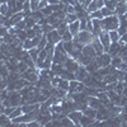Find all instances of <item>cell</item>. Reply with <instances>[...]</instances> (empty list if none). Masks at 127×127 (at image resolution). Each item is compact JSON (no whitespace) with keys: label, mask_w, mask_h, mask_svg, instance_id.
Listing matches in <instances>:
<instances>
[{"label":"cell","mask_w":127,"mask_h":127,"mask_svg":"<svg viewBox=\"0 0 127 127\" xmlns=\"http://www.w3.org/2000/svg\"><path fill=\"white\" fill-rule=\"evenodd\" d=\"M41 10H42V13L45 14V17H50L52 13H54V9H52V6H51V5H47L46 8L41 9Z\"/></svg>","instance_id":"836d02e7"},{"label":"cell","mask_w":127,"mask_h":127,"mask_svg":"<svg viewBox=\"0 0 127 127\" xmlns=\"http://www.w3.org/2000/svg\"><path fill=\"white\" fill-rule=\"evenodd\" d=\"M48 1V4L50 5H55V4H59V3H61L60 0H47Z\"/></svg>","instance_id":"ab89813d"},{"label":"cell","mask_w":127,"mask_h":127,"mask_svg":"<svg viewBox=\"0 0 127 127\" xmlns=\"http://www.w3.org/2000/svg\"><path fill=\"white\" fill-rule=\"evenodd\" d=\"M34 46H33V43H32V39L31 38H27L24 42H23V48L26 50V51H29L31 48H33Z\"/></svg>","instance_id":"4dcf8cb0"},{"label":"cell","mask_w":127,"mask_h":127,"mask_svg":"<svg viewBox=\"0 0 127 127\" xmlns=\"http://www.w3.org/2000/svg\"><path fill=\"white\" fill-rule=\"evenodd\" d=\"M31 17H33V18L37 20V23H38L42 18H45V14L42 13V10H34V12H32Z\"/></svg>","instance_id":"d4e9b609"},{"label":"cell","mask_w":127,"mask_h":127,"mask_svg":"<svg viewBox=\"0 0 127 127\" xmlns=\"http://www.w3.org/2000/svg\"><path fill=\"white\" fill-rule=\"evenodd\" d=\"M98 38H99L100 42H102V45H103V47H104V51L108 52V51H109V47H111V45H112V41H111V37H109V32L103 29V31L100 32V34L98 36Z\"/></svg>","instance_id":"3957f363"},{"label":"cell","mask_w":127,"mask_h":127,"mask_svg":"<svg viewBox=\"0 0 127 127\" xmlns=\"http://www.w3.org/2000/svg\"><path fill=\"white\" fill-rule=\"evenodd\" d=\"M17 37L20 39V41H26L27 38H28V34H27V31L26 29H22V31H18L17 32Z\"/></svg>","instance_id":"f1b7e54d"},{"label":"cell","mask_w":127,"mask_h":127,"mask_svg":"<svg viewBox=\"0 0 127 127\" xmlns=\"http://www.w3.org/2000/svg\"><path fill=\"white\" fill-rule=\"evenodd\" d=\"M104 4L107 8L112 9V10H116V8H117L118 5V0H104Z\"/></svg>","instance_id":"603a6c76"},{"label":"cell","mask_w":127,"mask_h":127,"mask_svg":"<svg viewBox=\"0 0 127 127\" xmlns=\"http://www.w3.org/2000/svg\"><path fill=\"white\" fill-rule=\"evenodd\" d=\"M23 114V109H22V105H18V107H15V109L9 114V117L10 120H14L17 117H19V116H22Z\"/></svg>","instance_id":"d6986e66"},{"label":"cell","mask_w":127,"mask_h":127,"mask_svg":"<svg viewBox=\"0 0 127 127\" xmlns=\"http://www.w3.org/2000/svg\"><path fill=\"white\" fill-rule=\"evenodd\" d=\"M90 18L93 19V18H97V19H103L104 17H103V14H102V10L100 9H98V10H95V12H93L92 14H90Z\"/></svg>","instance_id":"e575fe53"},{"label":"cell","mask_w":127,"mask_h":127,"mask_svg":"<svg viewBox=\"0 0 127 127\" xmlns=\"http://www.w3.org/2000/svg\"><path fill=\"white\" fill-rule=\"evenodd\" d=\"M1 3H8V0H1Z\"/></svg>","instance_id":"60d3db41"},{"label":"cell","mask_w":127,"mask_h":127,"mask_svg":"<svg viewBox=\"0 0 127 127\" xmlns=\"http://www.w3.org/2000/svg\"><path fill=\"white\" fill-rule=\"evenodd\" d=\"M26 18V14L24 12H18V13H14L12 17H10V23H12V26H15L18 22H20V20H23Z\"/></svg>","instance_id":"4fadbf2b"},{"label":"cell","mask_w":127,"mask_h":127,"mask_svg":"<svg viewBox=\"0 0 127 127\" xmlns=\"http://www.w3.org/2000/svg\"><path fill=\"white\" fill-rule=\"evenodd\" d=\"M13 27H15V29L17 31H22V29H26V27H27V23H26V19H23V20H20V22H18L15 26H13Z\"/></svg>","instance_id":"d6a6232c"},{"label":"cell","mask_w":127,"mask_h":127,"mask_svg":"<svg viewBox=\"0 0 127 127\" xmlns=\"http://www.w3.org/2000/svg\"><path fill=\"white\" fill-rule=\"evenodd\" d=\"M64 48L66 50V52L69 55H71L74 50H75V47H74V39L72 41H64Z\"/></svg>","instance_id":"ac0fdd59"},{"label":"cell","mask_w":127,"mask_h":127,"mask_svg":"<svg viewBox=\"0 0 127 127\" xmlns=\"http://www.w3.org/2000/svg\"><path fill=\"white\" fill-rule=\"evenodd\" d=\"M78 19H79V17H78V14H76V13H74V14H66V18H65V20H66L67 23L76 22Z\"/></svg>","instance_id":"f546056e"},{"label":"cell","mask_w":127,"mask_h":127,"mask_svg":"<svg viewBox=\"0 0 127 127\" xmlns=\"http://www.w3.org/2000/svg\"><path fill=\"white\" fill-rule=\"evenodd\" d=\"M74 39V36L70 31H66L65 33L62 34V41H72Z\"/></svg>","instance_id":"8d00e7d4"},{"label":"cell","mask_w":127,"mask_h":127,"mask_svg":"<svg viewBox=\"0 0 127 127\" xmlns=\"http://www.w3.org/2000/svg\"><path fill=\"white\" fill-rule=\"evenodd\" d=\"M87 10H88V13L89 14H92L93 12H95V10H98V5H97V0H93V1L89 4V6L87 8Z\"/></svg>","instance_id":"83f0119b"},{"label":"cell","mask_w":127,"mask_h":127,"mask_svg":"<svg viewBox=\"0 0 127 127\" xmlns=\"http://www.w3.org/2000/svg\"><path fill=\"white\" fill-rule=\"evenodd\" d=\"M28 64L26 62V61H19V64H18V71L20 72V74H23V72H26L27 70H28Z\"/></svg>","instance_id":"cb8c5ba5"},{"label":"cell","mask_w":127,"mask_h":127,"mask_svg":"<svg viewBox=\"0 0 127 127\" xmlns=\"http://www.w3.org/2000/svg\"><path fill=\"white\" fill-rule=\"evenodd\" d=\"M94 38H95V36L92 33V32H89V31H80L79 34L74 37V41H78V42H80L81 45L85 46V45L92 43Z\"/></svg>","instance_id":"7a4b0ae2"},{"label":"cell","mask_w":127,"mask_h":127,"mask_svg":"<svg viewBox=\"0 0 127 127\" xmlns=\"http://www.w3.org/2000/svg\"><path fill=\"white\" fill-rule=\"evenodd\" d=\"M122 62H123V59H122L120 55H117V56H113V57H112V62H111V65L118 69V67H120V65H121Z\"/></svg>","instance_id":"7402d4cb"},{"label":"cell","mask_w":127,"mask_h":127,"mask_svg":"<svg viewBox=\"0 0 127 127\" xmlns=\"http://www.w3.org/2000/svg\"><path fill=\"white\" fill-rule=\"evenodd\" d=\"M88 75H89V71L87 70V66H84V65H80L79 69L75 71V79L79 81H83Z\"/></svg>","instance_id":"52a82bcc"},{"label":"cell","mask_w":127,"mask_h":127,"mask_svg":"<svg viewBox=\"0 0 127 127\" xmlns=\"http://www.w3.org/2000/svg\"><path fill=\"white\" fill-rule=\"evenodd\" d=\"M116 14H117L118 17L120 15H125L126 13H127V4L126 3H118V5H117V8H116Z\"/></svg>","instance_id":"2e32d148"},{"label":"cell","mask_w":127,"mask_h":127,"mask_svg":"<svg viewBox=\"0 0 127 127\" xmlns=\"http://www.w3.org/2000/svg\"><path fill=\"white\" fill-rule=\"evenodd\" d=\"M97 111L98 109H95V108H92V107H88L84 109L83 112H84V114H87V116H89V117H92V118H95L97 117Z\"/></svg>","instance_id":"44dd1931"},{"label":"cell","mask_w":127,"mask_h":127,"mask_svg":"<svg viewBox=\"0 0 127 127\" xmlns=\"http://www.w3.org/2000/svg\"><path fill=\"white\" fill-rule=\"evenodd\" d=\"M61 122H62V126H72L74 125V122L71 121V118L69 117V116H67V117H64L61 120Z\"/></svg>","instance_id":"74e56055"},{"label":"cell","mask_w":127,"mask_h":127,"mask_svg":"<svg viewBox=\"0 0 127 127\" xmlns=\"http://www.w3.org/2000/svg\"><path fill=\"white\" fill-rule=\"evenodd\" d=\"M102 24H103V29L104 31H114L118 29L121 23H120V18L117 14H113L111 17H105L102 19Z\"/></svg>","instance_id":"6da1fadb"},{"label":"cell","mask_w":127,"mask_h":127,"mask_svg":"<svg viewBox=\"0 0 127 127\" xmlns=\"http://www.w3.org/2000/svg\"><path fill=\"white\" fill-rule=\"evenodd\" d=\"M95 120L97 118H92L87 114H83V117L80 120V126H92V125H94Z\"/></svg>","instance_id":"9a60e30c"},{"label":"cell","mask_w":127,"mask_h":127,"mask_svg":"<svg viewBox=\"0 0 127 127\" xmlns=\"http://www.w3.org/2000/svg\"><path fill=\"white\" fill-rule=\"evenodd\" d=\"M46 36H47L48 42H52V43H55V45H57L59 42L62 41V36L57 32V29H52L50 33H47Z\"/></svg>","instance_id":"8992f818"},{"label":"cell","mask_w":127,"mask_h":127,"mask_svg":"<svg viewBox=\"0 0 127 127\" xmlns=\"http://www.w3.org/2000/svg\"><path fill=\"white\" fill-rule=\"evenodd\" d=\"M109 37H111V41L112 42H118L121 39V34L118 29H114V31H109Z\"/></svg>","instance_id":"ffe728a7"},{"label":"cell","mask_w":127,"mask_h":127,"mask_svg":"<svg viewBox=\"0 0 127 127\" xmlns=\"http://www.w3.org/2000/svg\"><path fill=\"white\" fill-rule=\"evenodd\" d=\"M22 78L26 79L28 83L31 84H37V81L39 80V74L38 72H33V71H26L22 74Z\"/></svg>","instance_id":"5b68a950"},{"label":"cell","mask_w":127,"mask_h":127,"mask_svg":"<svg viewBox=\"0 0 127 127\" xmlns=\"http://www.w3.org/2000/svg\"><path fill=\"white\" fill-rule=\"evenodd\" d=\"M95 60H97L98 65L100 67H105V66H109L111 62H112V55L109 54V52H104V54L99 55L95 57Z\"/></svg>","instance_id":"277c9868"},{"label":"cell","mask_w":127,"mask_h":127,"mask_svg":"<svg viewBox=\"0 0 127 127\" xmlns=\"http://www.w3.org/2000/svg\"><path fill=\"white\" fill-rule=\"evenodd\" d=\"M83 54H84V55H87V56H89V57H92V59H95V57L98 56L97 51H95V48L93 47L92 43L85 45V46L83 47Z\"/></svg>","instance_id":"30bf717a"},{"label":"cell","mask_w":127,"mask_h":127,"mask_svg":"<svg viewBox=\"0 0 127 127\" xmlns=\"http://www.w3.org/2000/svg\"><path fill=\"white\" fill-rule=\"evenodd\" d=\"M121 48H122V46L120 45V42H112V45H111L108 52H109V54L112 55V57H113V56H117V55L120 54Z\"/></svg>","instance_id":"5bb4252c"},{"label":"cell","mask_w":127,"mask_h":127,"mask_svg":"<svg viewBox=\"0 0 127 127\" xmlns=\"http://www.w3.org/2000/svg\"><path fill=\"white\" fill-rule=\"evenodd\" d=\"M100 10H102V14H103L104 18H105V17H111V15L116 14L114 10H112V9H109V8H107V6H103Z\"/></svg>","instance_id":"484cf974"},{"label":"cell","mask_w":127,"mask_h":127,"mask_svg":"<svg viewBox=\"0 0 127 127\" xmlns=\"http://www.w3.org/2000/svg\"><path fill=\"white\" fill-rule=\"evenodd\" d=\"M92 45H93V47L95 48V51H97V54H98V56L99 55H102V54H104V47H103V45H102V42H100V39L98 38V37H95L94 39H93V42H92Z\"/></svg>","instance_id":"8fae6325"},{"label":"cell","mask_w":127,"mask_h":127,"mask_svg":"<svg viewBox=\"0 0 127 127\" xmlns=\"http://www.w3.org/2000/svg\"><path fill=\"white\" fill-rule=\"evenodd\" d=\"M56 29H57L59 33L62 36L66 31H69V23L66 22V20H62V22H60V24L57 26V28H56Z\"/></svg>","instance_id":"e0dca14e"},{"label":"cell","mask_w":127,"mask_h":127,"mask_svg":"<svg viewBox=\"0 0 127 127\" xmlns=\"http://www.w3.org/2000/svg\"><path fill=\"white\" fill-rule=\"evenodd\" d=\"M87 98H88V105H89V107H92V108L98 109L100 105L103 104L102 100L97 97V95H88Z\"/></svg>","instance_id":"ba28073f"},{"label":"cell","mask_w":127,"mask_h":127,"mask_svg":"<svg viewBox=\"0 0 127 127\" xmlns=\"http://www.w3.org/2000/svg\"><path fill=\"white\" fill-rule=\"evenodd\" d=\"M47 5H50L47 0H39V10L43 9V8H46Z\"/></svg>","instance_id":"f35d334b"},{"label":"cell","mask_w":127,"mask_h":127,"mask_svg":"<svg viewBox=\"0 0 127 127\" xmlns=\"http://www.w3.org/2000/svg\"><path fill=\"white\" fill-rule=\"evenodd\" d=\"M8 12H9L8 3H1V5H0V14H1V15H6Z\"/></svg>","instance_id":"1f68e13d"},{"label":"cell","mask_w":127,"mask_h":127,"mask_svg":"<svg viewBox=\"0 0 127 127\" xmlns=\"http://www.w3.org/2000/svg\"><path fill=\"white\" fill-rule=\"evenodd\" d=\"M69 31L72 33L74 37L78 36V34H79V32H80V19H78L76 22L69 23Z\"/></svg>","instance_id":"7c38bea8"},{"label":"cell","mask_w":127,"mask_h":127,"mask_svg":"<svg viewBox=\"0 0 127 127\" xmlns=\"http://www.w3.org/2000/svg\"><path fill=\"white\" fill-rule=\"evenodd\" d=\"M31 9L32 12L39 10V0H31Z\"/></svg>","instance_id":"d590c367"},{"label":"cell","mask_w":127,"mask_h":127,"mask_svg":"<svg viewBox=\"0 0 127 127\" xmlns=\"http://www.w3.org/2000/svg\"><path fill=\"white\" fill-rule=\"evenodd\" d=\"M47 43H48V39H47V36L46 34H43V36H42L41 37V41H39V43H38V48L39 50H43L46 46H47Z\"/></svg>","instance_id":"4316f807"},{"label":"cell","mask_w":127,"mask_h":127,"mask_svg":"<svg viewBox=\"0 0 127 127\" xmlns=\"http://www.w3.org/2000/svg\"><path fill=\"white\" fill-rule=\"evenodd\" d=\"M83 114H84L83 111H72L67 116L71 118V121L74 122V125H75V126H80V120L83 117Z\"/></svg>","instance_id":"9c48e42d"}]
</instances>
